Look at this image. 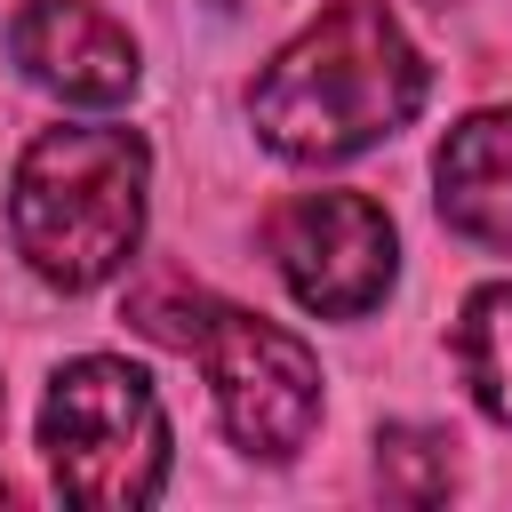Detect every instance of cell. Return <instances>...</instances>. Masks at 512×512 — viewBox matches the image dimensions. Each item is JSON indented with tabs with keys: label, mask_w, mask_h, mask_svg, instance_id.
Wrapping results in <instances>:
<instances>
[{
	"label": "cell",
	"mask_w": 512,
	"mask_h": 512,
	"mask_svg": "<svg viewBox=\"0 0 512 512\" xmlns=\"http://www.w3.org/2000/svg\"><path fill=\"white\" fill-rule=\"evenodd\" d=\"M432 96V64L384 0H328L248 88L256 144L296 168L360 160L368 144L400 136Z\"/></svg>",
	"instance_id": "cell-1"
},
{
	"label": "cell",
	"mask_w": 512,
	"mask_h": 512,
	"mask_svg": "<svg viewBox=\"0 0 512 512\" xmlns=\"http://www.w3.org/2000/svg\"><path fill=\"white\" fill-rule=\"evenodd\" d=\"M144 192H152V144L136 128L112 120L40 128L8 184V240L32 264V280L88 296L136 264Z\"/></svg>",
	"instance_id": "cell-2"
},
{
	"label": "cell",
	"mask_w": 512,
	"mask_h": 512,
	"mask_svg": "<svg viewBox=\"0 0 512 512\" xmlns=\"http://www.w3.org/2000/svg\"><path fill=\"white\" fill-rule=\"evenodd\" d=\"M40 456L64 504L136 512L168 488V408L144 368L112 352H80L48 376L40 400Z\"/></svg>",
	"instance_id": "cell-3"
},
{
	"label": "cell",
	"mask_w": 512,
	"mask_h": 512,
	"mask_svg": "<svg viewBox=\"0 0 512 512\" xmlns=\"http://www.w3.org/2000/svg\"><path fill=\"white\" fill-rule=\"evenodd\" d=\"M184 352H200L216 416H224L240 456L288 464L320 432V360L296 328H280L264 312H240V304H192Z\"/></svg>",
	"instance_id": "cell-4"
},
{
	"label": "cell",
	"mask_w": 512,
	"mask_h": 512,
	"mask_svg": "<svg viewBox=\"0 0 512 512\" xmlns=\"http://www.w3.org/2000/svg\"><path fill=\"white\" fill-rule=\"evenodd\" d=\"M264 240L288 296L320 320H368L400 280V232L368 192H296Z\"/></svg>",
	"instance_id": "cell-5"
},
{
	"label": "cell",
	"mask_w": 512,
	"mask_h": 512,
	"mask_svg": "<svg viewBox=\"0 0 512 512\" xmlns=\"http://www.w3.org/2000/svg\"><path fill=\"white\" fill-rule=\"evenodd\" d=\"M8 56L32 88H48L64 104H88V112L128 104L136 80H144V56H136L128 24H112L96 0H24L8 16Z\"/></svg>",
	"instance_id": "cell-6"
},
{
	"label": "cell",
	"mask_w": 512,
	"mask_h": 512,
	"mask_svg": "<svg viewBox=\"0 0 512 512\" xmlns=\"http://www.w3.org/2000/svg\"><path fill=\"white\" fill-rule=\"evenodd\" d=\"M432 200L448 216V232L480 240V248H512V104H488L472 120H456L432 152Z\"/></svg>",
	"instance_id": "cell-7"
},
{
	"label": "cell",
	"mask_w": 512,
	"mask_h": 512,
	"mask_svg": "<svg viewBox=\"0 0 512 512\" xmlns=\"http://www.w3.org/2000/svg\"><path fill=\"white\" fill-rule=\"evenodd\" d=\"M456 376L488 424H512V280H488L456 312Z\"/></svg>",
	"instance_id": "cell-8"
},
{
	"label": "cell",
	"mask_w": 512,
	"mask_h": 512,
	"mask_svg": "<svg viewBox=\"0 0 512 512\" xmlns=\"http://www.w3.org/2000/svg\"><path fill=\"white\" fill-rule=\"evenodd\" d=\"M376 488L392 504H448L456 488V440L432 432V424H384L376 432Z\"/></svg>",
	"instance_id": "cell-9"
}]
</instances>
